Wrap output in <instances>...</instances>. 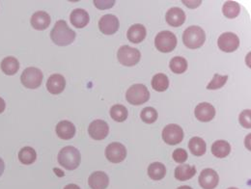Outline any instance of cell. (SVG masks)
Masks as SVG:
<instances>
[{
  "label": "cell",
  "instance_id": "cell-43",
  "mask_svg": "<svg viewBox=\"0 0 251 189\" xmlns=\"http://www.w3.org/2000/svg\"><path fill=\"white\" fill-rule=\"evenodd\" d=\"M228 189H238L237 188H229Z\"/></svg>",
  "mask_w": 251,
  "mask_h": 189
},
{
  "label": "cell",
  "instance_id": "cell-8",
  "mask_svg": "<svg viewBox=\"0 0 251 189\" xmlns=\"http://www.w3.org/2000/svg\"><path fill=\"white\" fill-rule=\"evenodd\" d=\"M163 141L171 146L180 144L184 139L183 128L176 124L167 125L162 130Z\"/></svg>",
  "mask_w": 251,
  "mask_h": 189
},
{
  "label": "cell",
  "instance_id": "cell-33",
  "mask_svg": "<svg viewBox=\"0 0 251 189\" xmlns=\"http://www.w3.org/2000/svg\"><path fill=\"white\" fill-rule=\"evenodd\" d=\"M228 80V75H220L219 73H215L211 82L207 85L208 90H218L222 88Z\"/></svg>",
  "mask_w": 251,
  "mask_h": 189
},
{
  "label": "cell",
  "instance_id": "cell-39",
  "mask_svg": "<svg viewBox=\"0 0 251 189\" xmlns=\"http://www.w3.org/2000/svg\"><path fill=\"white\" fill-rule=\"evenodd\" d=\"M4 169H5V164H4V161L0 158V177L2 176L3 172H4Z\"/></svg>",
  "mask_w": 251,
  "mask_h": 189
},
{
  "label": "cell",
  "instance_id": "cell-6",
  "mask_svg": "<svg viewBox=\"0 0 251 189\" xmlns=\"http://www.w3.org/2000/svg\"><path fill=\"white\" fill-rule=\"evenodd\" d=\"M44 74L38 68L30 67L24 71L21 76V81L25 87L28 89H37L41 86Z\"/></svg>",
  "mask_w": 251,
  "mask_h": 189
},
{
  "label": "cell",
  "instance_id": "cell-17",
  "mask_svg": "<svg viewBox=\"0 0 251 189\" xmlns=\"http://www.w3.org/2000/svg\"><path fill=\"white\" fill-rule=\"evenodd\" d=\"M50 17L47 12L39 11L32 15L31 23L32 27L36 30H45L47 29L50 24Z\"/></svg>",
  "mask_w": 251,
  "mask_h": 189
},
{
  "label": "cell",
  "instance_id": "cell-35",
  "mask_svg": "<svg viewBox=\"0 0 251 189\" xmlns=\"http://www.w3.org/2000/svg\"><path fill=\"white\" fill-rule=\"evenodd\" d=\"M251 111L250 109L244 110V111L240 114V117H239L240 124L244 126V127H246V128H251Z\"/></svg>",
  "mask_w": 251,
  "mask_h": 189
},
{
  "label": "cell",
  "instance_id": "cell-23",
  "mask_svg": "<svg viewBox=\"0 0 251 189\" xmlns=\"http://www.w3.org/2000/svg\"><path fill=\"white\" fill-rule=\"evenodd\" d=\"M0 68L5 74L14 75L20 70V62L18 61L17 58L13 56H8L1 61Z\"/></svg>",
  "mask_w": 251,
  "mask_h": 189
},
{
  "label": "cell",
  "instance_id": "cell-18",
  "mask_svg": "<svg viewBox=\"0 0 251 189\" xmlns=\"http://www.w3.org/2000/svg\"><path fill=\"white\" fill-rule=\"evenodd\" d=\"M71 24L76 28L85 27L90 21L89 14L84 9H75L70 16Z\"/></svg>",
  "mask_w": 251,
  "mask_h": 189
},
{
  "label": "cell",
  "instance_id": "cell-12",
  "mask_svg": "<svg viewBox=\"0 0 251 189\" xmlns=\"http://www.w3.org/2000/svg\"><path fill=\"white\" fill-rule=\"evenodd\" d=\"M120 26L119 20L114 15H104L99 21V28L104 35H113Z\"/></svg>",
  "mask_w": 251,
  "mask_h": 189
},
{
  "label": "cell",
  "instance_id": "cell-16",
  "mask_svg": "<svg viewBox=\"0 0 251 189\" xmlns=\"http://www.w3.org/2000/svg\"><path fill=\"white\" fill-rule=\"evenodd\" d=\"M65 87H66L65 77L59 73H54L50 75L47 81V89L50 94H61Z\"/></svg>",
  "mask_w": 251,
  "mask_h": 189
},
{
  "label": "cell",
  "instance_id": "cell-34",
  "mask_svg": "<svg viewBox=\"0 0 251 189\" xmlns=\"http://www.w3.org/2000/svg\"><path fill=\"white\" fill-rule=\"evenodd\" d=\"M172 158L174 159L175 162L177 163H184L188 160V153L184 149H176L173 152Z\"/></svg>",
  "mask_w": 251,
  "mask_h": 189
},
{
  "label": "cell",
  "instance_id": "cell-29",
  "mask_svg": "<svg viewBox=\"0 0 251 189\" xmlns=\"http://www.w3.org/2000/svg\"><path fill=\"white\" fill-rule=\"evenodd\" d=\"M169 67H170V70L174 73L181 74V73H184L188 70V61L184 57L176 56L171 59Z\"/></svg>",
  "mask_w": 251,
  "mask_h": 189
},
{
  "label": "cell",
  "instance_id": "cell-21",
  "mask_svg": "<svg viewBox=\"0 0 251 189\" xmlns=\"http://www.w3.org/2000/svg\"><path fill=\"white\" fill-rule=\"evenodd\" d=\"M56 133L63 140H70L75 135V126L69 121H61L56 126Z\"/></svg>",
  "mask_w": 251,
  "mask_h": 189
},
{
  "label": "cell",
  "instance_id": "cell-15",
  "mask_svg": "<svg viewBox=\"0 0 251 189\" xmlns=\"http://www.w3.org/2000/svg\"><path fill=\"white\" fill-rule=\"evenodd\" d=\"M165 20L170 26L179 27L186 22V14L181 8L173 7L167 11Z\"/></svg>",
  "mask_w": 251,
  "mask_h": 189
},
{
  "label": "cell",
  "instance_id": "cell-42",
  "mask_svg": "<svg viewBox=\"0 0 251 189\" xmlns=\"http://www.w3.org/2000/svg\"><path fill=\"white\" fill-rule=\"evenodd\" d=\"M177 189H192L190 187H188V186H184V187H180V188H178Z\"/></svg>",
  "mask_w": 251,
  "mask_h": 189
},
{
  "label": "cell",
  "instance_id": "cell-41",
  "mask_svg": "<svg viewBox=\"0 0 251 189\" xmlns=\"http://www.w3.org/2000/svg\"><path fill=\"white\" fill-rule=\"evenodd\" d=\"M54 171H55V172H57V173H58V174H57V175H58V176H59V177H63V176H64V172H62V171H60V170H59V169H54Z\"/></svg>",
  "mask_w": 251,
  "mask_h": 189
},
{
  "label": "cell",
  "instance_id": "cell-32",
  "mask_svg": "<svg viewBox=\"0 0 251 189\" xmlns=\"http://www.w3.org/2000/svg\"><path fill=\"white\" fill-rule=\"evenodd\" d=\"M157 110L154 107H146L141 111L140 118L146 124H153L157 120Z\"/></svg>",
  "mask_w": 251,
  "mask_h": 189
},
{
  "label": "cell",
  "instance_id": "cell-13",
  "mask_svg": "<svg viewBox=\"0 0 251 189\" xmlns=\"http://www.w3.org/2000/svg\"><path fill=\"white\" fill-rule=\"evenodd\" d=\"M194 114L197 120L200 122H210L212 121L215 116H216V109L215 107L209 103V102H202L199 103L195 109H194Z\"/></svg>",
  "mask_w": 251,
  "mask_h": 189
},
{
  "label": "cell",
  "instance_id": "cell-3",
  "mask_svg": "<svg viewBox=\"0 0 251 189\" xmlns=\"http://www.w3.org/2000/svg\"><path fill=\"white\" fill-rule=\"evenodd\" d=\"M206 41L205 31L196 25L189 26L183 34V42L185 46L190 49L201 47Z\"/></svg>",
  "mask_w": 251,
  "mask_h": 189
},
{
  "label": "cell",
  "instance_id": "cell-1",
  "mask_svg": "<svg viewBox=\"0 0 251 189\" xmlns=\"http://www.w3.org/2000/svg\"><path fill=\"white\" fill-rule=\"evenodd\" d=\"M75 32L72 30L65 21H58L50 32L52 42L60 47H66L74 43L75 39Z\"/></svg>",
  "mask_w": 251,
  "mask_h": 189
},
{
  "label": "cell",
  "instance_id": "cell-7",
  "mask_svg": "<svg viewBox=\"0 0 251 189\" xmlns=\"http://www.w3.org/2000/svg\"><path fill=\"white\" fill-rule=\"evenodd\" d=\"M118 61L126 67H132L140 61L141 53L138 49L129 46H123L117 52Z\"/></svg>",
  "mask_w": 251,
  "mask_h": 189
},
{
  "label": "cell",
  "instance_id": "cell-24",
  "mask_svg": "<svg viewBox=\"0 0 251 189\" xmlns=\"http://www.w3.org/2000/svg\"><path fill=\"white\" fill-rule=\"evenodd\" d=\"M188 149L195 157H201L205 155L207 145L206 142L200 137H193L188 142Z\"/></svg>",
  "mask_w": 251,
  "mask_h": 189
},
{
  "label": "cell",
  "instance_id": "cell-4",
  "mask_svg": "<svg viewBox=\"0 0 251 189\" xmlns=\"http://www.w3.org/2000/svg\"><path fill=\"white\" fill-rule=\"evenodd\" d=\"M126 98L132 105H141L149 100L150 92L144 84H134L127 89Z\"/></svg>",
  "mask_w": 251,
  "mask_h": 189
},
{
  "label": "cell",
  "instance_id": "cell-20",
  "mask_svg": "<svg viewBox=\"0 0 251 189\" xmlns=\"http://www.w3.org/2000/svg\"><path fill=\"white\" fill-rule=\"evenodd\" d=\"M146 28L144 25L136 24L131 25L128 30L126 32V37L127 40L133 44H139L141 42L144 41V39L146 38Z\"/></svg>",
  "mask_w": 251,
  "mask_h": 189
},
{
  "label": "cell",
  "instance_id": "cell-31",
  "mask_svg": "<svg viewBox=\"0 0 251 189\" xmlns=\"http://www.w3.org/2000/svg\"><path fill=\"white\" fill-rule=\"evenodd\" d=\"M127 109L122 104H115L110 108V116L116 122H124L127 118Z\"/></svg>",
  "mask_w": 251,
  "mask_h": 189
},
{
  "label": "cell",
  "instance_id": "cell-37",
  "mask_svg": "<svg viewBox=\"0 0 251 189\" xmlns=\"http://www.w3.org/2000/svg\"><path fill=\"white\" fill-rule=\"evenodd\" d=\"M183 3L189 8H196L202 3V1H183Z\"/></svg>",
  "mask_w": 251,
  "mask_h": 189
},
{
  "label": "cell",
  "instance_id": "cell-26",
  "mask_svg": "<svg viewBox=\"0 0 251 189\" xmlns=\"http://www.w3.org/2000/svg\"><path fill=\"white\" fill-rule=\"evenodd\" d=\"M166 175V168L160 162H154L148 167V176L154 181H160Z\"/></svg>",
  "mask_w": 251,
  "mask_h": 189
},
{
  "label": "cell",
  "instance_id": "cell-38",
  "mask_svg": "<svg viewBox=\"0 0 251 189\" xmlns=\"http://www.w3.org/2000/svg\"><path fill=\"white\" fill-rule=\"evenodd\" d=\"M5 108H6V103H5V100H4L2 97H0V114H1L2 112H4Z\"/></svg>",
  "mask_w": 251,
  "mask_h": 189
},
{
  "label": "cell",
  "instance_id": "cell-9",
  "mask_svg": "<svg viewBox=\"0 0 251 189\" xmlns=\"http://www.w3.org/2000/svg\"><path fill=\"white\" fill-rule=\"evenodd\" d=\"M218 46L220 50L224 52H234L240 47V39L235 33L226 32L220 35Z\"/></svg>",
  "mask_w": 251,
  "mask_h": 189
},
{
  "label": "cell",
  "instance_id": "cell-5",
  "mask_svg": "<svg viewBox=\"0 0 251 189\" xmlns=\"http://www.w3.org/2000/svg\"><path fill=\"white\" fill-rule=\"evenodd\" d=\"M155 46L157 50L163 53L171 52L177 46V38L172 32L161 31L156 36Z\"/></svg>",
  "mask_w": 251,
  "mask_h": 189
},
{
  "label": "cell",
  "instance_id": "cell-2",
  "mask_svg": "<svg viewBox=\"0 0 251 189\" xmlns=\"http://www.w3.org/2000/svg\"><path fill=\"white\" fill-rule=\"evenodd\" d=\"M81 156L79 151L73 146L64 147L58 154L59 164L67 170L76 169L79 166Z\"/></svg>",
  "mask_w": 251,
  "mask_h": 189
},
{
  "label": "cell",
  "instance_id": "cell-40",
  "mask_svg": "<svg viewBox=\"0 0 251 189\" xmlns=\"http://www.w3.org/2000/svg\"><path fill=\"white\" fill-rule=\"evenodd\" d=\"M64 189H80V188L78 187V186H76V185H74V184H71V185H68V186H66Z\"/></svg>",
  "mask_w": 251,
  "mask_h": 189
},
{
  "label": "cell",
  "instance_id": "cell-28",
  "mask_svg": "<svg viewBox=\"0 0 251 189\" xmlns=\"http://www.w3.org/2000/svg\"><path fill=\"white\" fill-rule=\"evenodd\" d=\"M152 87L157 92H164L169 87V79L163 73H157L152 79Z\"/></svg>",
  "mask_w": 251,
  "mask_h": 189
},
{
  "label": "cell",
  "instance_id": "cell-11",
  "mask_svg": "<svg viewBox=\"0 0 251 189\" xmlns=\"http://www.w3.org/2000/svg\"><path fill=\"white\" fill-rule=\"evenodd\" d=\"M105 157L112 163H120L124 161L126 157L125 146L118 142L109 144L105 149Z\"/></svg>",
  "mask_w": 251,
  "mask_h": 189
},
{
  "label": "cell",
  "instance_id": "cell-30",
  "mask_svg": "<svg viewBox=\"0 0 251 189\" xmlns=\"http://www.w3.org/2000/svg\"><path fill=\"white\" fill-rule=\"evenodd\" d=\"M37 158L36 151L31 147H25L19 153V159L25 165H30Z\"/></svg>",
  "mask_w": 251,
  "mask_h": 189
},
{
  "label": "cell",
  "instance_id": "cell-22",
  "mask_svg": "<svg viewBox=\"0 0 251 189\" xmlns=\"http://www.w3.org/2000/svg\"><path fill=\"white\" fill-rule=\"evenodd\" d=\"M196 174V168L194 166L183 164L175 169V178L180 182H185L192 179Z\"/></svg>",
  "mask_w": 251,
  "mask_h": 189
},
{
  "label": "cell",
  "instance_id": "cell-19",
  "mask_svg": "<svg viewBox=\"0 0 251 189\" xmlns=\"http://www.w3.org/2000/svg\"><path fill=\"white\" fill-rule=\"evenodd\" d=\"M88 185L91 189H106L109 185V178L104 172L97 171L90 175Z\"/></svg>",
  "mask_w": 251,
  "mask_h": 189
},
{
  "label": "cell",
  "instance_id": "cell-27",
  "mask_svg": "<svg viewBox=\"0 0 251 189\" xmlns=\"http://www.w3.org/2000/svg\"><path fill=\"white\" fill-rule=\"evenodd\" d=\"M241 7L235 1H226L222 6V13L228 19H235L240 15Z\"/></svg>",
  "mask_w": 251,
  "mask_h": 189
},
{
  "label": "cell",
  "instance_id": "cell-36",
  "mask_svg": "<svg viewBox=\"0 0 251 189\" xmlns=\"http://www.w3.org/2000/svg\"><path fill=\"white\" fill-rule=\"evenodd\" d=\"M95 6L98 9L100 10H104V9H109L111 7H113V5L115 4L114 0L108 1V0H94Z\"/></svg>",
  "mask_w": 251,
  "mask_h": 189
},
{
  "label": "cell",
  "instance_id": "cell-25",
  "mask_svg": "<svg viewBox=\"0 0 251 189\" xmlns=\"http://www.w3.org/2000/svg\"><path fill=\"white\" fill-rule=\"evenodd\" d=\"M231 152V146L227 141L218 140L212 145V153L218 158H226Z\"/></svg>",
  "mask_w": 251,
  "mask_h": 189
},
{
  "label": "cell",
  "instance_id": "cell-14",
  "mask_svg": "<svg viewBox=\"0 0 251 189\" xmlns=\"http://www.w3.org/2000/svg\"><path fill=\"white\" fill-rule=\"evenodd\" d=\"M109 132V126L102 120H95L88 127V133L94 140L104 139Z\"/></svg>",
  "mask_w": 251,
  "mask_h": 189
},
{
  "label": "cell",
  "instance_id": "cell-10",
  "mask_svg": "<svg viewBox=\"0 0 251 189\" xmlns=\"http://www.w3.org/2000/svg\"><path fill=\"white\" fill-rule=\"evenodd\" d=\"M198 182L203 189H215L219 186L220 177L217 171L211 168H207L201 172L198 178Z\"/></svg>",
  "mask_w": 251,
  "mask_h": 189
}]
</instances>
